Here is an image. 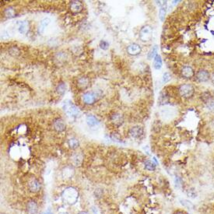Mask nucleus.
<instances>
[{"label":"nucleus","instance_id":"c756f323","mask_svg":"<svg viewBox=\"0 0 214 214\" xmlns=\"http://www.w3.org/2000/svg\"><path fill=\"white\" fill-rule=\"evenodd\" d=\"M175 185H176V186H178V187H180V186H182L181 178H179L178 177H176V178H175Z\"/></svg>","mask_w":214,"mask_h":214},{"label":"nucleus","instance_id":"f03ea898","mask_svg":"<svg viewBox=\"0 0 214 214\" xmlns=\"http://www.w3.org/2000/svg\"><path fill=\"white\" fill-rule=\"evenodd\" d=\"M62 108L64 112L67 114V115L71 118L78 117L80 113L79 108L69 100H66L63 102Z\"/></svg>","mask_w":214,"mask_h":214},{"label":"nucleus","instance_id":"f257e3e1","mask_svg":"<svg viewBox=\"0 0 214 214\" xmlns=\"http://www.w3.org/2000/svg\"><path fill=\"white\" fill-rule=\"evenodd\" d=\"M78 192L74 188H67L62 193L63 200L68 204H74L78 199Z\"/></svg>","mask_w":214,"mask_h":214},{"label":"nucleus","instance_id":"423d86ee","mask_svg":"<svg viewBox=\"0 0 214 214\" xmlns=\"http://www.w3.org/2000/svg\"><path fill=\"white\" fill-rule=\"evenodd\" d=\"M70 10L73 13H78L83 10V4L79 1H72L70 3Z\"/></svg>","mask_w":214,"mask_h":214},{"label":"nucleus","instance_id":"dca6fc26","mask_svg":"<svg viewBox=\"0 0 214 214\" xmlns=\"http://www.w3.org/2000/svg\"><path fill=\"white\" fill-rule=\"evenodd\" d=\"M18 31L20 34H25L28 31V23L27 21H20L18 24Z\"/></svg>","mask_w":214,"mask_h":214},{"label":"nucleus","instance_id":"473e14b6","mask_svg":"<svg viewBox=\"0 0 214 214\" xmlns=\"http://www.w3.org/2000/svg\"><path fill=\"white\" fill-rule=\"evenodd\" d=\"M59 214H68L67 212H60Z\"/></svg>","mask_w":214,"mask_h":214},{"label":"nucleus","instance_id":"2f4dec72","mask_svg":"<svg viewBox=\"0 0 214 214\" xmlns=\"http://www.w3.org/2000/svg\"><path fill=\"white\" fill-rule=\"evenodd\" d=\"M78 214H88L86 212H83V211H82V212H79Z\"/></svg>","mask_w":214,"mask_h":214},{"label":"nucleus","instance_id":"2eb2a0df","mask_svg":"<svg viewBox=\"0 0 214 214\" xmlns=\"http://www.w3.org/2000/svg\"><path fill=\"white\" fill-rule=\"evenodd\" d=\"M166 13H167V2H163V4L160 6V11H159V17L161 21H164L165 19Z\"/></svg>","mask_w":214,"mask_h":214},{"label":"nucleus","instance_id":"7c9ffc66","mask_svg":"<svg viewBox=\"0 0 214 214\" xmlns=\"http://www.w3.org/2000/svg\"><path fill=\"white\" fill-rule=\"evenodd\" d=\"M189 196H190V197H192V198H195V197H196V193L195 192H192V190L190 191L189 192Z\"/></svg>","mask_w":214,"mask_h":214},{"label":"nucleus","instance_id":"9b49d317","mask_svg":"<svg viewBox=\"0 0 214 214\" xmlns=\"http://www.w3.org/2000/svg\"><path fill=\"white\" fill-rule=\"evenodd\" d=\"M27 211L29 214H35L38 212V205L34 201H30L27 205Z\"/></svg>","mask_w":214,"mask_h":214},{"label":"nucleus","instance_id":"f8f14e48","mask_svg":"<svg viewBox=\"0 0 214 214\" xmlns=\"http://www.w3.org/2000/svg\"><path fill=\"white\" fill-rule=\"evenodd\" d=\"M53 125L55 129L57 132H62L65 129V125L62 119H56Z\"/></svg>","mask_w":214,"mask_h":214},{"label":"nucleus","instance_id":"c85d7f7f","mask_svg":"<svg viewBox=\"0 0 214 214\" xmlns=\"http://www.w3.org/2000/svg\"><path fill=\"white\" fill-rule=\"evenodd\" d=\"M100 46H101V48L104 49V50H107V49L108 48V47H109V44H108L106 41H101V43H100Z\"/></svg>","mask_w":214,"mask_h":214},{"label":"nucleus","instance_id":"cd10ccee","mask_svg":"<svg viewBox=\"0 0 214 214\" xmlns=\"http://www.w3.org/2000/svg\"><path fill=\"white\" fill-rule=\"evenodd\" d=\"M111 138H112L114 141H115V142H122V138L120 137V135L117 133L112 134V135H111Z\"/></svg>","mask_w":214,"mask_h":214},{"label":"nucleus","instance_id":"393cba45","mask_svg":"<svg viewBox=\"0 0 214 214\" xmlns=\"http://www.w3.org/2000/svg\"><path fill=\"white\" fill-rule=\"evenodd\" d=\"M88 79H86V78H81L80 79H79V86H80L81 88L86 87V86H88Z\"/></svg>","mask_w":214,"mask_h":214},{"label":"nucleus","instance_id":"39448f33","mask_svg":"<svg viewBox=\"0 0 214 214\" xmlns=\"http://www.w3.org/2000/svg\"><path fill=\"white\" fill-rule=\"evenodd\" d=\"M127 52L131 55H136L139 54L141 52V48L138 44H131L129 45L127 48Z\"/></svg>","mask_w":214,"mask_h":214},{"label":"nucleus","instance_id":"aec40b11","mask_svg":"<svg viewBox=\"0 0 214 214\" xmlns=\"http://www.w3.org/2000/svg\"><path fill=\"white\" fill-rule=\"evenodd\" d=\"M69 146H70V148L72 149H76L79 146V141L76 138H71L69 139Z\"/></svg>","mask_w":214,"mask_h":214},{"label":"nucleus","instance_id":"6ab92c4d","mask_svg":"<svg viewBox=\"0 0 214 214\" xmlns=\"http://www.w3.org/2000/svg\"><path fill=\"white\" fill-rule=\"evenodd\" d=\"M157 51H158V47L157 45H154L153 48H151V50L149 51V54H148V59H154L156 56L157 55Z\"/></svg>","mask_w":214,"mask_h":214},{"label":"nucleus","instance_id":"72a5a7b5","mask_svg":"<svg viewBox=\"0 0 214 214\" xmlns=\"http://www.w3.org/2000/svg\"><path fill=\"white\" fill-rule=\"evenodd\" d=\"M44 214H53V213H52V212H46V213H44Z\"/></svg>","mask_w":214,"mask_h":214},{"label":"nucleus","instance_id":"9d476101","mask_svg":"<svg viewBox=\"0 0 214 214\" xmlns=\"http://www.w3.org/2000/svg\"><path fill=\"white\" fill-rule=\"evenodd\" d=\"M142 133H143V131H142V128L139 127V126L132 127L129 131L130 135L132 138H139V137H140L142 135Z\"/></svg>","mask_w":214,"mask_h":214},{"label":"nucleus","instance_id":"4be33fe9","mask_svg":"<svg viewBox=\"0 0 214 214\" xmlns=\"http://www.w3.org/2000/svg\"><path fill=\"white\" fill-rule=\"evenodd\" d=\"M181 203L183 205V206H185L186 208H187V209H194V204L192 203V202H191L190 201H189V200H186V199H183V200H181Z\"/></svg>","mask_w":214,"mask_h":214},{"label":"nucleus","instance_id":"20e7f679","mask_svg":"<svg viewBox=\"0 0 214 214\" xmlns=\"http://www.w3.org/2000/svg\"><path fill=\"white\" fill-rule=\"evenodd\" d=\"M179 92L181 95L185 97H190L194 94V88L190 84L182 85L179 88Z\"/></svg>","mask_w":214,"mask_h":214},{"label":"nucleus","instance_id":"7ed1b4c3","mask_svg":"<svg viewBox=\"0 0 214 214\" xmlns=\"http://www.w3.org/2000/svg\"><path fill=\"white\" fill-rule=\"evenodd\" d=\"M153 36V30L150 26H144L139 32V38L142 42H147L151 40Z\"/></svg>","mask_w":214,"mask_h":214},{"label":"nucleus","instance_id":"412c9836","mask_svg":"<svg viewBox=\"0 0 214 214\" xmlns=\"http://www.w3.org/2000/svg\"><path fill=\"white\" fill-rule=\"evenodd\" d=\"M144 165H145V168L148 171H153L156 169V164L153 163V162L150 161V160H147L144 163Z\"/></svg>","mask_w":214,"mask_h":214},{"label":"nucleus","instance_id":"4468645a","mask_svg":"<svg viewBox=\"0 0 214 214\" xmlns=\"http://www.w3.org/2000/svg\"><path fill=\"white\" fill-rule=\"evenodd\" d=\"M86 121L87 125H88L89 126H90V127H94V126L98 125V124H99L98 119H97L95 116H94V115H88V116L86 117Z\"/></svg>","mask_w":214,"mask_h":214},{"label":"nucleus","instance_id":"1a4fd4ad","mask_svg":"<svg viewBox=\"0 0 214 214\" xmlns=\"http://www.w3.org/2000/svg\"><path fill=\"white\" fill-rule=\"evenodd\" d=\"M209 76H210V75L208 72V71L206 70L199 71L197 75H196V77L200 82H206L209 79Z\"/></svg>","mask_w":214,"mask_h":214},{"label":"nucleus","instance_id":"5701e85b","mask_svg":"<svg viewBox=\"0 0 214 214\" xmlns=\"http://www.w3.org/2000/svg\"><path fill=\"white\" fill-rule=\"evenodd\" d=\"M65 90H66V86H65V83H62L58 86L57 91L60 95H64L65 93Z\"/></svg>","mask_w":214,"mask_h":214},{"label":"nucleus","instance_id":"a878e982","mask_svg":"<svg viewBox=\"0 0 214 214\" xmlns=\"http://www.w3.org/2000/svg\"><path fill=\"white\" fill-rule=\"evenodd\" d=\"M5 15L9 18H11V17H13L15 15V11L13 8H7V9L5 10Z\"/></svg>","mask_w":214,"mask_h":214},{"label":"nucleus","instance_id":"f704fd0d","mask_svg":"<svg viewBox=\"0 0 214 214\" xmlns=\"http://www.w3.org/2000/svg\"></svg>","mask_w":214,"mask_h":214},{"label":"nucleus","instance_id":"ddd939ff","mask_svg":"<svg viewBox=\"0 0 214 214\" xmlns=\"http://www.w3.org/2000/svg\"><path fill=\"white\" fill-rule=\"evenodd\" d=\"M182 73L186 78H191L194 76V70L190 66H185L182 69Z\"/></svg>","mask_w":214,"mask_h":214},{"label":"nucleus","instance_id":"b1692460","mask_svg":"<svg viewBox=\"0 0 214 214\" xmlns=\"http://www.w3.org/2000/svg\"><path fill=\"white\" fill-rule=\"evenodd\" d=\"M72 158H73L72 160H73V163L75 164V165H80L81 163H82V160H83V157L80 154L74 155Z\"/></svg>","mask_w":214,"mask_h":214},{"label":"nucleus","instance_id":"bb28decb","mask_svg":"<svg viewBox=\"0 0 214 214\" xmlns=\"http://www.w3.org/2000/svg\"><path fill=\"white\" fill-rule=\"evenodd\" d=\"M171 74L169 73V72H165V73L163 75V78H162V82L164 83H167V82H169L170 80H171Z\"/></svg>","mask_w":214,"mask_h":214},{"label":"nucleus","instance_id":"6e6552de","mask_svg":"<svg viewBox=\"0 0 214 214\" xmlns=\"http://www.w3.org/2000/svg\"><path fill=\"white\" fill-rule=\"evenodd\" d=\"M83 101H84V103H86L87 105H91L96 100L95 94H94V93H92V92H87V93L83 94Z\"/></svg>","mask_w":214,"mask_h":214},{"label":"nucleus","instance_id":"0eeeda50","mask_svg":"<svg viewBox=\"0 0 214 214\" xmlns=\"http://www.w3.org/2000/svg\"><path fill=\"white\" fill-rule=\"evenodd\" d=\"M28 188L30 192H38L41 189V184H40V182L38 180L34 179L31 182H30L28 185Z\"/></svg>","mask_w":214,"mask_h":214},{"label":"nucleus","instance_id":"f3484780","mask_svg":"<svg viewBox=\"0 0 214 214\" xmlns=\"http://www.w3.org/2000/svg\"><path fill=\"white\" fill-rule=\"evenodd\" d=\"M51 23V19L50 18H44L42 19L41 23H40V26H39V32L40 33H44L45 31V28L49 25V24Z\"/></svg>","mask_w":214,"mask_h":214},{"label":"nucleus","instance_id":"a211bd4d","mask_svg":"<svg viewBox=\"0 0 214 214\" xmlns=\"http://www.w3.org/2000/svg\"><path fill=\"white\" fill-rule=\"evenodd\" d=\"M153 67H154L156 69H160L162 67V59L160 55H157L154 58Z\"/></svg>","mask_w":214,"mask_h":214}]
</instances>
